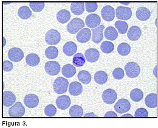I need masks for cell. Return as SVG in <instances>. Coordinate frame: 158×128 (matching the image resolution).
<instances>
[{
  "label": "cell",
  "instance_id": "6da1fadb",
  "mask_svg": "<svg viewBox=\"0 0 158 128\" xmlns=\"http://www.w3.org/2000/svg\"><path fill=\"white\" fill-rule=\"evenodd\" d=\"M69 86L68 81L63 78L59 77L55 79L53 84V88L57 94H63L67 92Z\"/></svg>",
  "mask_w": 158,
  "mask_h": 128
},
{
  "label": "cell",
  "instance_id": "7a4b0ae2",
  "mask_svg": "<svg viewBox=\"0 0 158 128\" xmlns=\"http://www.w3.org/2000/svg\"><path fill=\"white\" fill-rule=\"evenodd\" d=\"M85 26L84 21L80 18H74L67 25V31L71 34H74L78 32L79 30L83 28Z\"/></svg>",
  "mask_w": 158,
  "mask_h": 128
},
{
  "label": "cell",
  "instance_id": "3957f363",
  "mask_svg": "<svg viewBox=\"0 0 158 128\" xmlns=\"http://www.w3.org/2000/svg\"><path fill=\"white\" fill-rule=\"evenodd\" d=\"M126 75L128 78H135L138 77L140 73V68L138 64L134 62H130L125 66Z\"/></svg>",
  "mask_w": 158,
  "mask_h": 128
},
{
  "label": "cell",
  "instance_id": "277c9868",
  "mask_svg": "<svg viewBox=\"0 0 158 128\" xmlns=\"http://www.w3.org/2000/svg\"><path fill=\"white\" fill-rule=\"evenodd\" d=\"M61 36L59 32L55 29L49 30L45 35V42L48 45H57L60 42Z\"/></svg>",
  "mask_w": 158,
  "mask_h": 128
},
{
  "label": "cell",
  "instance_id": "5b68a950",
  "mask_svg": "<svg viewBox=\"0 0 158 128\" xmlns=\"http://www.w3.org/2000/svg\"><path fill=\"white\" fill-rule=\"evenodd\" d=\"M115 11V15L121 20H128L132 16V11L128 7L118 6Z\"/></svg>",
  "mask_w": 158,
  "mask_h": 128
},
{
  "label": "cell",
  "instance_id": "8992f818",
  "mask_svg": "<svg viewBox=\"0 0 158 128\" xmlns=\"http://www.w3.org/2000/svg\"><path fill=\"white\" fill-rule=\"evenodd\" d=\"M118 98V95L115 90L111 88H108L103 91L102 93V100L107 105L113 104Z\"/></svg>",
  "mask_w": 158,
  "mask_h": 128
},
{
  "label": "cell",
  "instance_id": "52a82bcc",
  "mask_svg": "<svg viewBox=\"0 0 158 128\" xmlns=\"http://www.w3.org/2000/svg\"><path fill=\"white\" fill-rule=\"evenodd\" d=\"M24 113L25 108L20 102H17L9 109V115L11 117H21Z\"/></svg>",
  "mask_w": 158,
  "mask_h": 128
},
{
  "label": "cell",
  "instance_id": "ba28073f",
  "mask_svg": "<svg viewBox=\"0 0 158 128\" xmlns=\"http://www.w3.org/2000/svg\"><path fill=\"white\" fill-rule=\"evenodd\" d=\"M131 108V105L129 101L125 98H122L118 100V101L114 105V110L118 113H124L130 110Z\"/></svg>",
  "mask_w": 158,
  "mask_h": 128
},
{
  "label": "cell",
  "instance_id": "9c48e42d",
  "mask_svg": "<svg viewBox=\"0 0 158 128\" xmlns=\"http://www.w3.org/2000/svg\"><path fill=\"white\" fill-rule=\"evenodd\" d=\"M45 71L51 76L57 75L60 71V65L56 61H49L44 65Z\"/></svg>",
  "mask_w": 158,
  "mask_h": 128
},
{
  "label": "cell",
  "instance_id": "30bf717a",
  "mask_svg": "<svg viewBox=\"0 0 158 128\" xmlns=\"http://www.w3.org/2000/svg\"><path fill=\"white\" fill-rule=\"evenodd\" d=\"M8 58L12 62H20L24 58L23 51L19 48H12L8 52Z\"/></svg>",
  "mask_w": 158,
  "mask_h": 128
},
{
  "label": "cell",
  "instance_id": "8fae6325",
  "mask_svg": "<svg viewBox=\"0 0 158 128\" xmlns=\"http://www.w3.org/2000/svg\"><path fill=\"white\" fill-rule=\"evenodd\" d=\"M101 15L105 21H113L115 17V10L111 6H106L102 9Z\"/></svg>",
  "mask_w": 158,
  "mask_h": 128
},
{
  "label": "cell",
  "instance_id": "7c38bea8",
  "mask_svg": "<svg viewBox=\"0 0 158 128\" xmlns=\"http://www.w3.org/2000/svg\"><path fill=\"white\" fill-rule=\"evenodd\" d=\"M101 19L98 14H91L88 15L85 19V24L89 28L94 29L100 26Z\"/></svg>",
  "mask_w": 158,
  "mask_h": 128
},
{
  "label": "cell",
  "instance_id": "4fadbf2b",
  "mask_svg": "<svg viewBox=\"0 0 158 128\" xmlns=\"http://www.w3.org/2000/svg\"><path fill=\"white\" fill-rule=\"evenodd\" d=\"M91 37V31L89 28H83L79 31L76 36L77 41L79 43L88 42Z\"/></svg>",
  "mask_w": 158,
  "mask_h": 128
},
{
  "label": "cell",
  "instance_id": "5bb4252c",
  "mask_svg": "<svg viewBox=\"0 0 158 128\" xmlns=\"http://www.w3.org/2000/svg\"><path fill=\"white\" fill-rule=\"evenodd\" d=\"M24 103L28 108H35L39 105V98L35 94H29L24 97Z\"/></svg>",
  "mask_w": 158,
  "mask_h": 128
},
{
  "label": "cell",
  "instance_id": "9a60e30c",
  "mask_svg": "<svg viewBox=\"0 0 158 128\" xmlns=\"http://www.w3.org/2000/svg\"><path fill=\"white\" fill-rule=\"evenodd\" d=\"M105 29L104 25H100L98 28L92 29V41L95 43H99L103 39V31Z\"/></svg>",
  "mask_w": 158,
  "mask_h": 128
},
{
  "label": "cell",
  "instance_id": "2e32d148",
  "mask_svg": "<svg viewBox=\"0 0 158 128\" xmlns=\"http://www.w3.org/2000/svg\"><path fill=\"white\" fill-rule=\"evenodd\" d=\"M3 106L5 107H10L16 101L15 95L10 91H5L2 95Z\"/></svg>",
  "mask_w": 158,
  "mask_h": 128
},
{
  "label": "cell",
  "instance_id": "e0dca14e",
  "mask_svg": "<svg viewBox=\"0 0 158 128\" xmlns=\"http://www.w3.org/2000/svg\"><path fill=\"white\" fill-rule=\"evenodd\" d=\"M85 59L89 62H95L98 61L100 57L99 51L95 48H89L85 53Z\"/></svg>",
  "mask_w": 158,
  "mask_h": 128
},
{
  "label": "cell",
  "instance_id": "ac0fdd59",
  "mask_svg": "<svg viewBox=\"0 0 158 128\" xmlns=\"http://www.w3.org/2000/svg\"><path fill=\"white\" fill-rule=\"evenodd\" d=\"M71 103L70 98L67 95H61L56 100V105L60 110H66Z\"/></svg>",
  "mask_w": 158,
  "mask_h": 128
},
{
  "label": "cell",
  "instance_id": "d6986e66",
  "mask_svg": "<svg viewBox=\"0 0 158 128\" xmlns=\"http://www.w3.org/2000/svg\"><path fill=\"white\" fill-rule=\"evenodd\" d=\"M142 31L140 28L137 26H131L127 34L128 38L131 41H136L141 37Z\"/></svg>",
  "mask_w": 158,
  "mask_h": 128
},
{
  "label": "cell",
  "instance_id": "ffe728a7",
  "mask_svg": "<svg viewBox=\"0 0 158 128\" xmlns=\"http://www.w3.org/2000/svg\"><path fill=\"white\" fill-rule=\"evenodd\" d=\"M77 51V45L73 42H68L63 46V51L67 56H73Z\"/></svg>",
  "mask_w": 158,
  "mask_h": 128
},
{
  "label": "cell",
  "instance_id": "44dd1931",
  "mask_svg": "<svg viewBox=\"0 0 158 128\" xmlns=\"http://www.w3.org/2000/svg\"><path fill=\"white\" fill-rule=\"evenodd\" d=\"M136 15L139 20L147 21L150 19L151 16V12L147 8L140 7L136 11Z\"/></svg>",
  "mask_w": 158,
  "mask_h": 128
},
{
  "label": "cell",
  "instance_id": "7402d4cb",
  "mask_svg": "<svg viewBox=\"0 0 158 128\" xmlns=\"http://www.w3.org/2000/svg\"><path fill=\"white\" fill-rule=\"evenodd\" d=\"M69 92L72 96H78L83 92L82 85L77 81L71 83L69 87Z\"/></svg>",
  "mask_w": 158,
  "mask_h": 128
},
{
  "label": "cell",
  "instance_id": "603a6c76",
  "mask_svg": "<svg viewBox=\"0 0 158 128\" xmlns=\"http://www.w3.org/2000/svg\"><path fill=\"white\" fill-rule=\"evenodd\" d=\"M61 73L65 78H70L75 75L76 73V69L74 66L71 64H66L63 66Z\"/></svg>",
  "mask_w": 158,
  "mask_h": 128
},
{
  "label": "cell",
  "instance_id": "cb8c5ba5",
  "mask_svg": "<svg viewBox=\"0 0 158 128\" xmlns=\"http://www.w3.org/2000/svg\"><path fill=\"white\" fill-rule=\"evenodd\" d=\"M145 105L149 108H155L158 106V95L156 93L148 95L145 99Z\"/></svg>",
  "mask_w": 158,
  "mask_h": 128
},
{
  "label": "cell",
  "instance_id": "d4e9b609",
  "mask_svg": "<svg viewBox=\"0 0 158 128\" xmlns=\"http://www.w3.org/2000/svg\"><path fill=\"white\" fill-rule=\"evenodd\" d=\"M105 37L109 41H115L118 37V32L115 28L109 26L106 28L104 32Z\"/></svg>",
  "mask_w": 158,
  "mask_h": 128
},
{
  "label": "cell",
  "instance_id": "484cf974",
  "mask_svg": "<svg viewBox=\"0 0 158 128\" xmlns=\"http://www.w3.org/2000/svg\"><path fill=\"white\" fill-rule=\"evenodd\" d=\"M70 19L71 14L66 9H62L59 11L57 14V20L60 23H66L67 22L69 21Z\"/></svg>",
  "mask_w": 158,
  "mask_h": 128
},
{
  "label": "cell",
  "instance_id": "4316f807",
  "mask_svg": "<svg viewBox=\"0 0 158 128\" xmlns=\"http://www.w3.org/2000/svg\"><path fill=\"white\" fill-rule=\"evenodd\" d=\"M77 78L79 81L83 84H88L91 81V75L89 71L86 70H81L79 71Z\"/></svg>",
  "mask_w": 158,
  "mask_h": 128
},
{
  "label": "cell",
  "instance_id": "83f0119b",
  "mask_svg": "<svg viewBox=\"0 0 158 128\" xmlns=\"http://www.w3.org/2000/svg\"><path fill=\"white\" fill-rule=\"evenodd\" d=\"M71 11L76 15H80L85 11L84 2H73L71 4Z\"/></svg>",
  "mask_w": 158,
  "mask_h": 128
},
{
  "label": "cell",
  "instance_id": "f1b7e54d",
  "mask_svg": "<svg viewBox=\"0 0 158 128\" xmlns=\"http://www.w3.org/2000/svg\"><path fill=\"white\" fill-rule=\"evenodd\" d=\"M94 79L97 84L102 85L107 82L108 75L103 71H99L95 73Z\"/></svg>",
  "mask_w": 158,
  "mask_h": 128
},
{
  "label": "cell",
  "instance_id": "f546056e",
  "mask_svg": "<svg viewBox=\"0 0 158 128\" xmlns=\"http://www.w3.org/2000/svg\"><path fill=\"white\" fill-rule=\"evenodd\" d=\"M40 59L39 56L35 53H31L26 58V62L29 66H35L39 64Z\"/></svg>",
  "mask_w": 158,
  "mask_h": 128
},
{
  "label": "cell",
  "instance_id": "4dcf8cb0",
  "mask_svg": "<svg viewBox=\"0 0 158 128\" xmlns=\"http://www.w3.org/2000/svg\"><path fill=\"white\" fill-rule=\"evenodd\" d=\"M59 55L58 49L54 46L48 47L45 50V56L49 59H54Z\"/></svg>",
  "mask_w": 158,
  "mask_h": 128
},
{
  "label": "cell",
  "instance_id": "1f68e13d",
  "mask_svg": "<svg viewBox=\"0 0 158 128\" xmlns=\"http://www.w3.org/2000/svg\"><path fill=\"white\" fill-rule=\"evenodd\" d=\"M18 15L21 19L26 20L31 17L32 11L27 6H22L18 11Z\"/></svg>",
  "mask_w": 158,
  "mask_h": 128
},
{
  "label": "cell",
  "instance_id": "d6a6232c",
  "mask_svg": "<svg viewBox=\"0 0 158 128\" xmlns=\"http://www.w3.org/2000/svg\"><path fill=\"white\" fill-rule=\"evenodd\" d=\"M118 52L122 56H126L131 52V47L130 45L127 43H122L118 46Z\"/></svg>",
  "mask_w": 158,
  "mask_h": 128
},
{
  "label": "cell",
  "instance_id": "836d02e7",
  "mask_svg": "<svg viewBox=\"0 0 158 128\" xmlns=\"http://www.w3.org/2000/svg\"><path fill=\"white\" fill-rule=\"evenodd\" d=\"M86 59L81 53H77L74 54L73 59V65L76 67H81L85 64Z\"/></svg>",
  "mask_w": 158,
  "mask_h": 128
},
{
  "label": "cell",
  "instance_id": "e575fe53",
  "mask_svg": "<svg viewBox=\"0 0 158 128\" xmlns=\"http://www.w3.org/2000/svg\"><path fill=\"white\" fill-rule=\"evenodd\" d=\"M69 115L72 117H81L83 115V110L81 107L74 105L69 109Z\"/></svg>",
  "mask_w": 158,
  "mask_h": 128
},
{
  "label": "cell",
  "instance_id": "d590c367",
  "mask_svg": "<svg viewBox=\"0 0 158 128\" xmlns=\"http://www.w3.org/2000/svg\"><path fill=\"white\" fill-rule=\"evenodd\" d=\"M143 93L142 91L139 88H135L130 92V98L135 102H139L142 100Z\"/></svg>",
  "mask_w": 158,
  "mask_h": 128
},
{
  "label": "cell",
  "instance_id": "8d00e7d4",
  "mask_svg": "<svg viewBox=\"0 0 158 128\" xmlns=\"http://www.w3.org/2000/svg\"><path fill=\"white\" fill-rule=\"evenodd\" d=\"M114 45L113 43L108 41H104L100 45V49L105 54H110L113 51Z\"/></svg>",
  "mask_w": 158,
  "mask_h": 128
},
{
  "label": "cell",
  "instance_id": "74e56055",
  "mask_svg": "<svg viewBox=\"0 0 158 128\" xmlns=\"http://www.w3.org/2000/svg\"><path fill=\"white\" fill-rule=\"evenodd\" d=\"M115 27L118 30V32L120 34H124L128 31V25L125 21L118 20V21H116Z\"/></svg>",
  "mask_w": 158,
  "mask_h": 128
},
{
  "label": "cell",
  "instance_id": "f35d334b",
  "mask_svg": "<svg viewBox=\"0 0 158 128\" xmlns=\"http://www.w3.org/2000/svg\"><path fill=\"white\" fill-rule=\"evenodd\" d=\"M44 2H30L29 6L31 9L35 12H40L43 11L44 7Z\"/></svg>",
  "mask_w": 158,
  "mask_h": 128
},
{
  "label": "cell",
  "instance_id": "ab89813d",
  "mask_svg": "<svg viewBox=\"0 0 158 128\" xmlns=\"http://www.w3.org/2000/svg\"><path fill=\"white\" fill-rule=\"evenodd\" d=\"M57 113V108L52 105H49L44 109V113L47 117H54Z\"/></svg>",
  "mask_w": 158,
  "mask_h": 128
},
{
  "label": "cell",
  "instance_id": "60d3db41",
  "mask_svg": "<svg viewBox=\"0 0 158 128\" xmlns=\"http://www.w3.org/2000/svg\"><path fill=\"white\" fill-rule=\"evenodd\" d=\"M113 77L114 78V79H118V80L122 79H123V78L124 77V75H125L124 71L121 68H117L113 70Z\"/></svg>",
  "mask_w": 158,
  "mask_h": 128
},
{
  "label": "cell",
  "instance_id": "b9f144b4",
  "mask_svg": "<svg viewBox=\"0 0 158 128\" xmlns=\"http://www.w3.org/2000/svg\"><path fill=\"white\" fill-rule=\"evenodd\" d=\"M98 7V4L96 2H86L85 3V9L88 12L91 13L95 12Z\"/></svg>",
  "mask_w": 158,
  "mask_h": 128
},
{
  "label": "cell",
  "instance_id": "7bdbcfd3",
  "mask_svg": "<svg viewBox=\"0 0 158 128\" xmlns=\"http://www.w3.org/2000/svg\"><path fill=\"white\" fill-rule=\"evenodd\" d=\"M148 116V111L145 108H139L135 113V117H147Z\"/></svg>",
  "mask_w": 158,
  "mask_h": 128
},
{
  "label": "cell",
  "instance_id": "ee69618b",
  "mask_svg": "<svg viewBox=\"0 0 158 128\" xmlns=\"http://www.w3.org/2000/svg\"><path fill=\"white\" fill-rule=\"evenodd\" d=\"M13 64L9 61H4L3 62V70L4 71H10L13 69Z\"/></svg>",
  "mask_w": 158,
  "mask_h": 128
},
{
  "label": "cell",
  "instance_id": "f6af8a7d",
  "mask_svg": "<svg viewBox=\"0 0 158 128\" xmlns=\"http://www.w3.org/2000/svg\"><path fill=\"white\" fill-rule=\"evenodd\" d=\"M105 117H118V115L113 111H109L106 113Z\"/></svg>",
  "mask_w": 158,
  "mask_h": 128
},
{
  "label": "cell",
  "instance_id": "bcb514c9",
  "mask_svg": "<svg viewBox=\"0 0 158 128\" xmlns=\"http://www.w3.org/2000/svg\"><path fill=\"white\" fill-rule=\"evenodd\" d=\"M85 117H97L98 115H95V114H94V113H93V112H91V113H88L86 114V115H85Z\"/></svg>",
  "mask_w": 158,
  "mask_h": 128
},
{
  "label": "cell",
  "instance_id": "7dc6e473",
  "mask_svg": "<svg viewBox=\"0 0 158 128\" xmlns=\"http://www.w3.org/2000/svg\"><path fill=\"white\" fill-rule=\"evenodd\" d=\"M133 117V115L131 114H125L121 116V117Z\"/></svg>",
  "mask_w": 158,
  "mask_h": 128
},
{
  "label": "cell",
  "instance_id": "c3c4849f",
  "mask_svg": "<svg viewBox=\"0 0 158 128\" xmlns=\"http://www.w3.org/2000/svg\"><path fill=\"white\" fill-rule=\"evenodd\" d=\"M2 39H3V46H5V45H6V39H5L4 37H3V38H2Z\"/></svg>",
  "mask_w": 158,
  "mask_h": 128
},
{
  "label": "cell",
  "instance_id": "681fc988",
  "mask_svg": "<svg viewBox=\"0 0 158 128\" xmlns=\"http://www.w3.org/2000/svg\"><path fill=\"white\" fill-rule=\"evenodd\" d=\"M121 4H123V5H128V4H129L130 3H129V2H127V3H125V2H121Z\"/></svg>",
  "mask_w": 158,
  "mask_h": 128
}]
</instances>
